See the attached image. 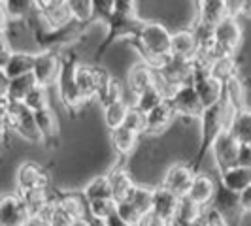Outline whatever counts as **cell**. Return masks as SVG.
Instances as JSON below:
<instances>
[{"label":"cell","instance_id":"obj_49","mask_svg":"<svg viewBox=\"0 0 251 226\" xmlns=\"http://www.w3.org/2000/svg\"><path fill=\"white\" fill-rule=\"evenodd\" d=\"M244 2H246V0H226V10H228V15L238 17L240 12H242Z\"/></svg>","mask_w":251,"mask_h":226},{"label":"cell","instance_id":"obj_30","mask_svg":"<svg viewBox=\"0 0 251 226\" xmlns=\"http://www.w3.org/2000/svg\"><path fill=\"white\" fill-rule=\"evenodd\" d=\"M219 183L234 192H244L246 188L251 187V168L236 164L225 170L223 174H219Z\"/></svg>","mask_w":251,"mask_h":226},{"label":"cell","instance_id":"obj_46","mask_svg":"<svg viewBox=\"0 0 251 226\" xmlns=\"http://www.w3.org/2000/svg\"><path fill=\"white\" fill-rule=\"evenodd\" d=\"M72 225H74V219L66 213L63 207H59V205L55 203V211H53L50 226H72Z\"/></svg>","mask_w":251,"mask_h":226},{"label":"cell","instance_id":"obj_42","mask_svg":"<svg viewBox=\"0 0 251 226\" xmlns=\"http://www.w3.org/2000/svg\"><path fill=\"white\" fill-rule=\"evenodd\" d=\"M123 126L130 128L136 134H146V130H148V113L142 112L136 104H130Z\"/></svg>","mask_w":251,"mask_h":226},{"label":"cell","instance_id":"obj_50","mask_svg":"<svg viewBox=\"0 0 251 226\" xmlns=\"http://www.w3.org/2000/svg\"><path fill=\"white\" fill-rule=\"evenodd\" d=\"M240 202H242V209L246 213H251V187L240 192Z\"/></svg>","mask_w":251,"mask_h":226},{"label":"cell","instance_id":"obj_45","mask_svg":"<svg viewBox=\"0 0 251 226\" xmlns=\"http://www.w3.org/2000/svg\"><path fill=\"white\" fill-rule=\"evenodd\" d=\"M112 13L125 15V17H138L136 15V0H115Z\"/></svg>","mask_w":251,"mask_h":226},{"label":"cell","instance_id":"obj_38","mask_svg":"<svg viewBox=\"0 0 251 226\" xmlns=\"http://www.w3.org/2000/svg\"><path fill=\"white\" fill-rule=\"evenodd\" d=\"M123 98V87L117 79H113L112 75H108L104 81H102L100 89H99V94H97V100L100 102V106H108L112 102H117Z\"/></svg>","mask_w":251,"mask_h":226},{"label":"cell","instance_id":"obj_23","mask_svg":"<svg viewBox=\"0 0 251 226\" xmlns=\"http://www.w3.org/2000/svg\"><path fill=\"white\" fill-rule=\"evenodd\" d=\"M177 113L172 106L170 98H164L157 108H153L150 113H148V130L146 134H151V136H159L163 134L164 130L170 126L172 119L176 117Z\"/></svg>","mask_w":251,"mask_h":226},{"label":"cell","instance_id":"obj_18","mask_svg":"<svg viewBox=\"0 0 251 226\" xmlns=\"http://www.w3.org/2000/svg\"><path fill=\"white\" fill-rule=\"evenodd\" d=\"M197 176V172L193 170L191 164H174L172 168H168V172L164 174L163 185L170 188L174 194L179 198L187 196L189 188L193 185V179Z\"/></svg>","mask_w":251,"mask_h":226},{"label":"cell","instance_id":"obj_21","mask_svg":"<svg viewBox=\"0 0 251 226\" xmlns=\"http://www.w3.org/2000/svg\"><path fill=\"white\" fill-rule=\"evenodd\" d=\"M36 117V125L42 136V143L48 145L51 149L59 147L61 143V132H59V123H57V115L53 113L51 108H44L40 112H34Z\"/></svg>","mask_w":251,"mask_h":226},{"label":"cell","instance_id":"obj_1","mask_svg":"<svg viewBox=\"0 0 251 226\" xmlns=\"http://www.w3.org/2000/svg\"><path fill=\"white\" fill-rule=\"evenodd\" d=\"M126 42L140 53L142 63L150 64L153 70H159L170 57L172 32L161 23L142 21V26L136 32V36Z\"/></svg>","mask_w":251,"mask_h":226},{"label":"cell","instance_id":"obj_25","mask_svg":"<svg viewBox=\"0 0 251 226\" xmlns=\"http://www.w3.org/2000/svg\"><path fill=\"white\" fill-rule=\"evenodd\" d=\"M108 177H110V185H112V194L113 200L123 202L132 192V188L136 187V183L132 181V177L126 170L125 162H117L112 170L108 172Z\"/></svg>","mask_w":251,"mask_h":226},{"label":"cell","instance_id":"obj_41","mask_svg":"<svg viewBox=\"0 0 251 226\" xmlns=\"http://www.w3.org/2000/svg\"><path fill=\"white\" fill-rule=\"evenodd\" d=\"M115 211H117V202L113 200V198L89 202V219L106 223Z\"/></svg>","mask_w":251,"mask_h":226},{"label":"cell","instance_id":"obj_10","mask_svg":"<svg viewBox=\"0 0 251 226\" xmlns=\"http://www.w3.org/2000/svg\"><path fill=\"white\" fill-rule=\"evenodd\" d=\"M240 145L242 143H240L238 138L230 130H223L219 134V138L215 139L214 147H212V157H214L217 174H223L225 170L238 164Z\"/></svg>","mask_w":251,"mask_h":226},{"label":"cell","instance_id":"obj_20","mask_svg":"<svg viewBox=\"0 0 251 226\" xmlns=\"http://www.w3.org/2000/svg\"><path fill=\"white\" fill-rule=\"evenodd\" d=\"M53 200L59 207H63L66 213L70 215L72 219H83L89 217V202L81 192L77 190H55L53 192Z\"/></svg>","mask_w":251,"mask_h":226},{"label":"cell","instance_id":"obj_24","mask_svg":"<svg viewBox=\"0 0 251 226\" xmlns=\"http://www.w3.org/2000/svg\"><path fill=\"white\" fill-rule=\"evenodd\" d=\"M215 192H217V183H215L214 177L208 176V174H197L193 179V185L189 188L187 196L202 207H208L214 202Z\"/></svg>","mask_w":251,"mask_h":226},{"label":"cell","instance_id":"obj_33","mask_svg":"<svg viewBox=\"0 0 251 226\" xmlns=\"http://www.w3.org/2000/svg\"><path fill=\"white\" fill-rule=\"evenodd\" d=\"M221 102L236 113L246 110V89H244V83L240 81V77H234V79L226 81L225 94H223V100Z\"/></svg>","mask_w":251,"mask_h":226},{"label":"cell","instance_id":"obj_52","mask_svg":"<svg viewBox=\"0 0 251 226\" xmlns=\"http://www.w3.org/2000/svg\"><path fill=\"white\" fill-rule=\"evenodd\" d=\"M240 15H242V17H246V19H251V0H246V2H244Z\"/></svg>","mask_w":251,"mask_h":226},{"label":"cell","instance_id":"obj_47","mask_svg":"<svg viewBox=\"0 0 251 226\" xmlns=\"http://www.w3.org/2000/svg\"><path fill=\"white\" fill-rule=\"evenodd\" d=\"M172 223H168V221H164L163 217H159V215H155L153 211L144 215V219L140 221L136 226H170Z\"/></svg>","mask_w":251,"mask_h":226},{"label":"cell","instance_id":"obj_9","mask_svg":"<svg viewBox=\"0 0 251 226\" xmlns=\"http://www.w3.org/2000/svg\"><path fill=\"white\" fill-rule=\"evenodd\" d=\"M32 223V215L26 207L21 194L6 192L0 200V226H28Z\"/></svg>","mask_w":251,"mask_h":226},{"label":"cell","instance_id":"obj_39","mask_svg":"<svg viewBox=\"0 0 251 226\" xmlns=\"http://www.w3.org/2000/svg\"><path fill=\"white\" fill-rule=\"evenodd\" d=\"M212 74L219 79V81H230L234 77H238V64L234 57H221V59H215L212 64Z\"/></svg>","mask_w":251,"mask_h":226},{"label":"cell","instance_id":"obj_34","mask_svg":"<svg viewBox=\"0 0 251 226\" xmlns=\"http://www.w3.org/2000/svg\"><path fill=\"white\" fill-rule=\"evenodd\" d=\"M204 211H206V207L199 205L197 202H193L189 196H183L181 202H179V207H177L174 223L179 226H189L191 223H195L201 217H204Z\"/></svg>","mask_w":251,"mask_h":226},{"label":"cell","instance_id":"obj_5","mask_svg":"<svg viewBox=\"0 0 251 226\" xmlns=\"http://www.w3.org/2000/svg\"><path fill=\"white\" fill-rule=\"evenodd\" d=\"M199 121H201V145H199L195 157H193L191 162H189L197 174H201V166H202V162H204V158H206V155L212 153V147H214L215 139L219 138V134H221L223 130H226L225 113H223L221 102L212 106V108H206Z\"/></svg>","mask_w":251,"mask_h":226},{"label":"cell","instance_id":"obj_27","mask_svg":"<svg viewBox=\"0 0 251 226\" xmlns=\"http://www.w3.org/2000/svg\"><path fill=\"white\" fill-rule=\"evenodd\" d=\"M140 134L132 132L130 128L126 126H119V128H113L110 130V143H112V149L115 151L117 157L125 158L128 155H132L136 145H138Z\"/></svg>","mask_w":251,"mask_h":226},{"label":"cell","instance_id":"obj_2","mask_svg":"<svg viewBox=\"0 0 251 226\" xmlns=\"http://www.w3.org/2000/svg\"><path fill=\"white\" fill-rule=\"evenodd\" d=\"M93 25L91 19H74L70 25L63 26V28H46L40 23V19L34 21L32 26V34H34V42L38 44L40 51H59L66 49L68 45H72L79 36L85 34L89 26Z\"/></svg>","mask_w":251,"mask_h":226},{"label":"cell","instance_id":"obj_48","mask_svg":"<svg viewBox=\"0 0 251 226\" xmlns=\"http://www.w3.org/2000/svg\"><path fill=\"white\" fill-rule=\"evenodd\" d=\"M238 164L251 168V145L250 143H242V145H240Z\"/></svg>","mask_w":251,"mask_h":226},{"label":"cell","instance_id":"obj_26","mask_svg":"<svg viewBox=\"0 0 251 226\" xmlns=\"http://www.w3.org/2000/svg\"><path fill=\"white\" fill-rule=\"evenodd\" d=\"M199 53V42L193 32V28L189 30H177L172 34V45H170V55L177 59H185L193 61Z\"/></svg>","mask_w":251,"mask_h":226},{"label":"cell","instance_id":"obj_36","mask_svg":"<svg viewBox=\"0 0 251 226\" xmlns=\"http://www.w3.org/2000/svg\"><path fill=\"white\" fill-rule=\"evenodd\" d=\"M128 108H130V104H126L125 98L104 106L102 110H104V123H106V128L113 130V128H119V126L125 125Z\"/></svg>","mask_w":251,"mask_h":226},{"label":"cell","instance_id":"obj_14","mask_svg":"<svg viewBox=\"0 0 251 226\" xmlns=\"http://www.w3.org/2000/svg\"><path fill=\"white\" fill-rule=\"evenodd\" d=\"M50 172L34 160H25L19 164L15 174V190H26V188L44 187L50 188Z\"/></svg>","mask_w":251,"mask_h":226},{"label":"cell","instance_id":"obj_7","mask_svg":"<svg viewBox=\"0 0 251 226\" xmlns=\"http://www.w3.org/2000/svg\"><path fill=\"white\" fill-rule=\"evenodd\" d=\"M106 26H108V32H106V38L100 42L99 49H97V55H95V63H99L102 57H104V51L108 47H112V44L115 40H130V38L136 36V32L142 26V21L138 17H125V15H117V13H112L110 19L106 21Z\"/></svg>","mask_w":251,"mask_h":226},{"label":"cell","instance_id":"obj_3","mask_svg":"<svg viewBox=\"0 0 251 226\" xmlns=\"http://www.w3.org/2000/svg\"><path fill=\"white\" fill-rule=\"evenodd\" d=\"M79 57L74 51H66L63 55V64H61V74L57 81V90H59V98L63 108L68 112L70 117H74L75 113L81 112L83 108V96L77 87V68H79Z\"/></svg>","mask_w":251,"mask_h":226},{"label":"cell","instance_id":"obj_51","mask_svg":"<svg viewBox=\"0 0 251 226\" xmlns=\"http://www.w3.org/2000/svg\"><path fill=\"white\" fill-rule=\"evenodd\" d=\"M106 225H108V226H132V225H128L126 221H123V219L117 215V211H115V213H113L112 217L106 221Z\"/></svg>","mask_w":251,"mask_h":226},{"label":"cell","instance_id":"obj_56","mask_svg":"<svg viewBox=\"0 0 251 226\" xmlns=\"http://www.w3.org/2000/svg\"><path fill=\"white\" fill-rule=\"evenodd\" d=\"M170 226H179V225H176V223H172V225H170Z\"/></svg>","mask_w":251,"mask_h":226},{"label":"cell","instance_id":"obj_37","mask_svg":"<svg viewBox=\"0 0 251 226\" xmlns=\"http://www.w3.org/2000/svg\"><path fill=\"white\" fill-rule=\"evenodd\" d=\"M236 138H238L240 143H251V110L246 108L240 113H236L232 125L228 128Z\"/></svg>","mask_w":251,"mask_h":226},{"label":"cell","instance_id":"obj_22","mask_svg":"<svg viewBox=\"0 0 251 226\" xmlns=\"http://www.w3.org/2000/svg\"><path fill=\"white\" fill-rule=\"evenodd\" d=\"M36 63V53H25V51H13L8 57V61L0 64L2 68V77L4 79H13L19 75L32 74Z\"/></svg>","mask_w":251,"mask_h":226},{"label":"cell","instance_id":"obj_28","mask_svg":"<svg viewBox=\"0 0 251 226\" xmlns=\"http://www.w3.org/2000/svg\"><path fill=\"white\" fill-rule=\"evenodd\" d=\"M34 87H38L34 74L19 75V77H13V79H4L2 94H8V98L12 102H25L28 92Z\"/></svg>","mask_w":251,"mask_h":226},{"label":"cell","instance_id":"obj_8","mask_svg":"<svg viewBox=\"0 0 251 226\" xmlns=\"http://www.w3.org/2000/svg\"><path fill=\"white\" fill-rule=\"evenodd\" d=\"M151 198H153V188L136 185L125 200L117 203V215L128 225L136 226L144 219V215L151 211Z\"/></svg>","mask_w":251,"mask_h":226},{"label":"cell","instance_id":"obj_54","mask_svg":"<svg viewBox=\"0 0 251 226\" xmlns=\"http://www.w3.org/2000/svg\"><path fill=\"white\" fill-rule=\"evenodd\" d=\"M189 226H208V223H206V219L204 217H201L199 221H195V223H191Z\"/></svg>","mask_w":251,"mask_h":226},{"label":"cell","instance_id":"obj_13","mask_svg":"<svg viewBox=\"0 0 251 226\" xmlns=\"http://www.w3.org/2000/svg\"><path fill=\"white\" fill-rule=\"evenodd\" d=\"M210 207V205H208ZM212 207H215L219 213L225 217L230 226H240V219L246 213L242 209V202H240V192H234L225 185L217 183V192L212 202Z\"/></svg>","mask_w":251,"mask_h":226},{"label":"cell","instance_id":"obj_16","mask_svg":"<svg viewBox=\"0 0 251 226\" xmlns=\"http://www.w3.org/2000/svg\"><path fill=\"white\" fill-rule=\"evenodd\" d=\"M36 13L40 23L46 28H63L75 19L74 10L70 6V0H57L55 4H51V6Z\"/></svg>","mask_w":251,"mask_h":226},{"label":"cell","instance_id":"obj_4","mask_svg":"<svg viewBox=\"0 0 251 226\" xmlns=\"http://www.w3.org/2000/svg\"><path fill=\"white\" fill-rule=\"evenodd\" d=\"M0 102H2V121L8 123L13 134H17L28 143H42V136L32 110H28L23 102H12L8 94H2Z\"/></svg>","mask_w":251,"mask_h":226},{"label":"cell","instance_id":"obj_17","mask_svg":"<svg viewBox=\"0 0 251 226\" xmlns=\"http://www.w3.org/2000/svg\"><path fill=\"white\" fill-rule=\"evenodd\" d=\"M179 202H181V198L161 183L159 187L153 188L151 211H153L155 215H159V217H163L164 221H168V223H174L176 213H177V207H179Z\"/></svg>","mask_w":251,"mask_h":226},{"label":"cell","instance_id":"obj_31","mask_svg":"<svg viewBox=\"0 0 251 226\" xmlns=\"http://www.w3.org/2000/svg\"><path fill=\"white\" fill-rule=\"evenodd\" d=\"M34 12H36V0H2V15L8 21L13 23L28 21Z\"/></svg>","mask_w":251,"mask_h":226},{"label":"cell","instance_id":"obj_12","mask_svg":"<svg viewBox=\"0 0 251 226\" xmlns=\"http://www.w3.org/2000/svg\"><path fill=\"white\" fill-rule=\"evenodd\" d=\"M61 64H63V55L57 51H40L36 53V63L32 74L36 77L40 87L50 89L59 81L61 74Z\"/></svg>","mask_w":251,"mask_h":226},{"label":"cell","instance_id":"obj_32","mask_svg":"<svg viewBox=\"0 0 251 226\" xmlns=\"http://www.w3.org/2000/svg\"><path fill=\"white\" fill-rule=\"evenodd\" d=\"M17 192H19L21 198L25 200L26 207H28V211L32 215V221L50 205V202H51L50 188L34 187V188H26V190H17Z\"/></svg>","mask_w":251,"mask_h":226},{"label":"cell","instance_id":"obj_11","mask_svg":"<svg viewBox=\"0 0 251 226\" xmlns=\"http://www.w3.org/2000/svg\"><path fill=\"white\" fill-rule=\"evenodd\" d=\"M168 98L172 102V106H174L177 115L191 117V119H201L202 113H204V106H202L201 102V96H199L197 89H195V85L191 81L174 89V92Z\"/></svg>","mask_w":251,"mask_h":226},{"label":"cell","instance_id":"obj_29","mask_svg":"<svg viewBox=\"0 0 251 226\" xmlns=\"http://www.w3.org/2000/svg\"><path fill=\"white\" fill-rule=\"evenodd\" d=\"M226 15H228L226 0H199V13H197L195 21L215 26L219 21H223Z\"/></svg>","mask_w":251,"mask_h":226},{"label":"cell","instance_id":"obj_43","mask_svg":"<svg viewBox=\"0 0 251 226\" xmlns=\"http://www.w3.org/2000/svg\"><path fill=\"white\" fill-rule=\"evenodd\" d=\"M115 0H89V19L93 23H106L113 12Z\"/></svg>","mask_w":251,"mask_h":226},{"label":"cell","instance_id":"obj_6","mask_svg":"<svg viewBox=\"0 0 251 226\" xmlns=\"http://www.w3.org/2000/svg\"><path fill=\"white\" fill-rule=\"evenodd\" d=\"M214 55L215 59L221 57H236L240 44H242V26L238 17L226 15L223 21H219L214 26Z\"/></svg>","mask_w":251,"mask_h":226},{"label":"cell","instance_id":"obj_19","mask_svg":"<svg viewBox=\"0 0 251 226\" xmlns=\"http://www.w3.org/2000/svg\"><path fill=\"white\" fill-rule=\"evenodd\" d=\"M157 85V72L146 63H136L130 66L128 74H126V87L132 92V96L136 98L144 90Z\"/></svg>","mask_w":251,"mask_h":226},{"label":"cell","instance_id":"obj_15","mask_svg":"<svg viewBox=\"0 0 251 226\" xmlns=\"http://www.w3.org/2000/svg\"><path fill=\"white\" fill-rule=\"evenodd\" d=\"M108 72L100 68L99 64H79L77 68V87H79V92L83 96V100H95L97 94H99V89H100V83L108 77Z\"/></svg>","mask_w":251,"mask_h":226},{"label":"cell","instance_id":"obj_35","mask_svg":"<svg viewBox=\"0 0 251 226\" xmlns=\"http://www.w3.org/2000/svg\"><path fill=\"white\" fill-rule=\"evenodd\" d=\"M83 194H85L87 202L113 198L112 185H110V177H108V174H104V176L93 177V179L89 181L87 185L83 187Z\"/></svg>","mask_w":251,"mask_h":226},{"label":"cell","instance_id":"obj_40","mask_svg":"<svg viewBox=\"0 0 251 226\" xmlns=\"http://www.w3.org/2000/svg\"><path fill=\"white\" fill-rule=\"evenodd\" d=\"M164 98H168V96L163 92V89L159 87V85H153V87H150L148 90H144L142 94H138L136 100H134V104L138 106L142 112L150 113L151 110L157 108Z\"/></svg>","mask_w":251,"mask_h":226},{"label":"cell","instance_id":"obj_44","mask_svg":"<svg viewBox=\"0 0 251 226\" xmlns=\"http://www.w3.org/2000/svg\"><path fill=\"white\" fill-rule=\"evenodd\" d=\"M25 104L28 110H32V112H40V110H44V108H50V96H48V89L46 87H34L30 92H28V96L25 98Z\"/></svg>","mask_w":251,"mask_h":226},{"label":"cell","instance_id":"obj_55","mask_svg":"<svg viewBox=\"0 0 251 226\" xmlns=\"http://www.w3.org/2000/svg\"><path fill=\"white\" fill-rule=\"evenodd\" d=\"M91 225L93 226H108L106 223H102V221H95V219H91Z\"/></svg>","mask_w":251,"mask_h":226},{"label":"cell","instance_id":"obj_53","mask_svg":"<svg viewBox=\"0 0 251 226\" xmlns=\"http://www.w3.org/2000/svg\"><path fill=\"white\" fill-rule=\"evenodd\" d=\"M72 226H93V225H91V219L89 217H83V219H74V225Z\"/></svg>","mask_w":251,"mask_h":226}]
</instances>
